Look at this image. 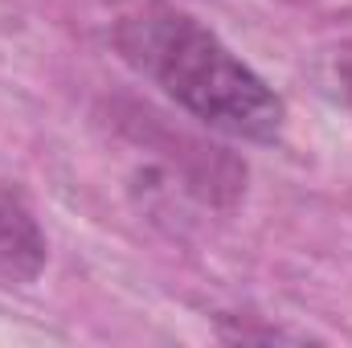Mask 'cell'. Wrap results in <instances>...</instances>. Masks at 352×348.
<instances>
[{
    "label": "cell",
    "instance_id": "3",
    "mask_svg": "<svg viewBox=\"0 0 352 348\" xmlns=\"http://www.w3.org/2000/svg\"><path fill=\"white\" fill-rule=\"evenodd\" d=\"M340 87H344V98L352 102V62H344V66H340Z\"/></svg>",
    "mask_w": 352,
    "mask_h": 348
},
{
    "label": "cell",
    "instance_id": "1",
    "mask_svg": "<svg viewBox=\"0 0 352 348\" xmlns=\"http://www.w3.org/2000/svg\"><path fill=\"white\" fill-rule=\"evenodd\" d=\"M115 50L201 123L250 144H274L283 135L287 107L274 87L173 4H148L123 17L115 25Z\"/></svg>",
    "mask_w": 352,
    "mask_h": 348
},
{
    "label": "cell",
    "instance_id": "2",
    "mask_svg": "<svg viewBox=\"0 0 352 348\" xmlns=\"http://www.w3.org/2000/svg\"><path fill=\"white\" fill-rule=\"evenodd\" d=\"M45 234L29 205L0 188V283H33L45 270Z\"/></svg>",
    "mask_w": 352,
    "mask_h": 348
}]
</instances>
